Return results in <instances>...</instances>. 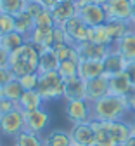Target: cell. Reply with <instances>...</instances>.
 Instances as JSON below:
<instances>
[{
  "label": "cell",
  "mask_w": 135,
  "mask_h": 146,
  "mask_svg": "<svg viewBox=\"0 0 135 146\" xmlns=\"http://www.w3.org/2000/svg\"><path fill=\"white\" fill-rule=\"evenodd\" d=\"M90 104H92V120H95V122L125 120L132 113L128 98L116 96V94H107L102 99L90 103Z\"/></svg>",
  "instance_id": "cell-1"
},
{
  "label": "cell",
  "mask_w": 135,
  "mask_h": 146,
  "mask_svg": "<svg viewBox=\"0 0 135 146\" xmlns=\"http://www.w3.org/2000/svg\"><path fill=\"white\" fill-rule=\"evenodd\" d=\"M38 59H40V49L28 40L24 45L11 54L9 68L16 78L31 75V73H38Z\"/></svg>",
  "instance_id": "cell-2"
},
{
  "label": "cell",
  "mask_w": 135,
  "mask_h": 146,
  "mask_svg": "<svg viewBox=\"0 0 135 146\" xmlns=\"http://www.w3.org/2000/svg\"><path fill=\"white\" fill-rule=\"evenodd\" d=\"M38 92L43 98L45 103L63 99L64 96V78L57 71H47V73H38Z\"/></svg>",
  "instance_id": "cell-3"
},
{
  "label": "cell",
  "mask_w": 135,
  "mask_h": 146,
  "mask_svg": "<svg viewBox=\"0 0 135 146\" xmlns=\"http://www.w3.org/2000/svg\"><path fill=\"white\" fill-rule=\"evenodd\" d=\"M76 5H78V16L82 17V21L87 26L94 28V26H101V25L107 23V16H106L104 5L85 2V0H80Z\"/></svg>",
  "instance_id": "cell-4"
},
{
  "label": "cell",
  "mask_w": 135,
  "mask_h": 146,
  "mask_svg": "<svg viewBox=\"0 0 135 146\" xmlns=\"http://www.w3.org/2000/svg\"><path fill=\"white\" fill-rule=\"evenodd\" d=\"M64 115H66V118H68V122L71 125L92 122V104L87 99H82V101H66Z\"/></svg>",
  "instance_id": "cell-5"
},
{
  "label": "cell",
  "mask_w": 135,
  "mask_h": 146,
  "mask_svg": "<svg viewBox=\"0 0 135 146\" xmlns=\"http://www.w3.org/2000/svg\"><path fill=\"white\" fill-rule=\"evenodd\" d=\"M23 131H24V113L21 110H14V111L0 117V136L16 137Z\"/></svg>",
  "instance_id": "cell-6"
},
{
  "label": "cell",
  "mask_w": 135,
  "mask_h": 146,
  "mask_svg": "<svg viewBox=\"0 0 135 146\" xmlns=\"http://www.w3.org/2000/svg\"><path fill=\"white\" fill-rule=\"evenodd\" d=\"M49 125H50V113L45 108L24 113V131H28V132L43 136Z\"/></svg>",
  "instance_id": "cell-7"
},
{
  "label": "cell",
  "mask_w": 135,
  "mask_h": 146,
  "mask_svg": "<svg viewBox=\"0 0 135 146\" xmlns=\"http://www.w3.org/2000/svg\"><path fill=\"white\" fill-rule=\"evenodd\" d=\"M107 21H130L132 0H107L104 4Z\"/></svg>",
  "instance_id": "cell-8"
},
{
  "label": "cell",
  "mask_w": 135,
  "mask_h": 146,
  "mask_svg": "<svg viewBox=\"0 0 135 146\" xmlns=\"http://www.w3.org/2000/svg\"><path fill=\"white\" fill-rule=\"evenodd\" d=\"M69 134L73 139V146H95V131L92 122L71 125Z\"/></svg>",
  "instance_id": "cell-9"
},
{
  "label": "cell",
  "mask_w": 135,
  "mask_h": 146,
  "mask_svg": "<svg viewBox=\"0 0 135 146\" xmlns=\"http://www.w3.org/2000/svg\"><path fill=\"white\" fill-rule=\"evenodd\" d=\"M76 50H78L80 61H82V59L102 61V59L107 56V52L111 50V47H106V45H101V44H95V42L85 40V42H82V44L76 45Z\"/></svg>",
  "instance_id": "cell-10"
},
{
  "label": "cell",
  "mask_w": 135,
  "mask_h": 146,
  "mask_svg": "<svg viewBox=\"0 0 135 146\" xmlns=\"http://www.w3.org/2000/svg\"><path fill=\"white\" fill-rule=\"evenodd\" d=\"M63 28L66 30V33H68V36H69L71 44H74V45H78V44L88 40L90 26H87V25L82 21L80 16H76V17H73V19H69Z\"/></svg>",
  "instance_id": "cell-11"
},
{
  "label": "cell",
  "mask_w": 135,
  "mask_h": 146,
  "mask_svg": "<svg viewBox=\"0 0 135 146\" xmlns=\"http://www.w3.org/2000/svg\"><path fill=\"white\" fill-rule=\"evenodd\" d=\"M64 101H82L87 99V82L80 77L64 80Z\"/></svg>",
  "instance_id": "cell-12"
},
{
  "label": "cell",
  "mask_w": 135,
  "mask_h": 146,
  "mask_svg": "<svg viewBox=\"0 0 135 146\" xmlns=\"http://www.w3.org/2000/svg\"><path fill=\"white\" fill-rule=\"evenodd\" d=\"M126 63H128V61L121 56V54H118L114 49H111V50L107 52V56L102 59L104 75H106L107 78H111V77H114V75H120V73L125 71Z\"/></svg>",
  "instance_id": "cell-13"
},
{
  "label": "cell",
  "mask_w": 135,
  "mask_h": 146,
  "mask_svg": "<svg viewBox=\"0 0 135 146\" xmlns=\"http://www.w3.org/2000/svg\"><path fill=\"white\" fill-rule=\"evenodd\" d=\"M50 12H52V17H54V25L55 26H64L69 19L78 16V5L74 2H59Z\"/></svg>",
  "instance_id": "cell-14"
},
{
  "label": "cell",
  "mask_w": 135,
  "mask_h": 146,
  "mask_svg": "<svg viewBox=\"0 0 135 146\" xmlns=\"http://www.w3.org/2000/svg\"><path fill=\"white\" fill-rule=\"evenodd\" d=\"M109 94V78L106 75L87 82V101L95 103Z\"/></svg>",
  "instance_id": "cell-15"
},
{
  "label": "cell",
  "mask_w": 135,
  "mask_h": 146,
  "mask_svg": "<svg viewBox=\"0 0 135 146\" xmlns=\"http://www.w3.org/2000/svg\"><path fill=\"white\" fill-rule=\"evenodd\" d=\"M28 40L35 44L38 49H52L54 47V28L35 26L28 36Z\"/></svg>",
  "instance_id": "cell-16"
},
{
  "label": "cell",
  "mask_w": 135,
  "mask_h": 146,
  "mask_svg": "<svg viewBox=\"0 0 135 146\" xmlns=\"http://www.w3.org/2000/svg\"><path fill=\"white\" fill-rule=\"evenodd\" d=\"M104 75V64L102 61H92V59H82L78 63V77L85 82L94 80Z\"/></svg>",
  "instance_id": "cell-17"
},
{
  "label": "cell",
  "mask_w": 135,
  "mask_h": 146,
  "mask_svg": "<svg viewBox=\"0 0 135 146\" xmlns=\"http://www.w3.org/2000/svg\"><path fill=\"white\" fill-rule=\"evenodd\" d=\"M132 92H135V89L132 85V82L128 80V77L125 75V71L120 75H114L109 78V94H116V96H123L128 98Z\"/></svg>",
  "instance_id": "cell-18"
},
{
  "label": "cell",
  "mask_w": 135,
  "mask_h": 146,
  "mask_svg": "<svg viewBox=\"0 0 135 146\" xmlns=\"http://www.w3.org/2000/svg\"><path fill=\"white\" fill-rule=\"evenodd\" d=\"M17 104H19V110L23 113H30V111H35V110L43 108L45 101L38 90H24V94L17 101Z\"/></svg>",
  "instance_id": "cell-19"
},
{
  "label": "cell",
  "mask_w": 135,
  "mask_h": 146,
  "mask_svg": "<svg viewBox=\"0 0 135 146\" xmlns=\"http://www.w3.org/2000/svg\"><path fill=\"white\" fill-rule=\"evenodd\" d=\"M111 49H114L118 54H121L126 61H135V33L133 31L126 33L123 38L114 42Z\"/></svg>",
  "instance_id": "cell-20"
},
{
  "label": "cell",
  "mask_w": 135,
  "mask_h": 146,
  "mask_svg": "<svg viewBox=\"0 0 135 146\" xmlns=\"http://www.w3.org/2000/svg\"><path fill=\"white\" fill-rule=\"evenodd\" d=\"M43 146H73V139L69 131L64 129H52L43 136Z\"/></svg>",
  "instance_id": "cell-21"
},
{
  "label": "cell",
  "mask_w": 135,
  "mask_h": 146,
  "mask_svg": "<svg viewBox=\"0 0 135 146\" xmlns=\"http://www.w3.org/2000/svg\"><path fill=\"white\" fill-rule=\"evenodd\" d=\"M94 131H95V146H118V143L114 141L107 122H95L92 120Z\"/></svg>",
  "instance_id": "cell-22"
},
{
  "label": "cell",
  "mask_w": 135,
  "mask_h": 146,
  "mask_svg": "<svg viewBox=\"0 0 135 146\" xmlns=\"http://www.w3.org/2000/svg\"><path fill=\"white\" fill-rule=\"evenodd\" d=\"M59 59L55 56L54 49H40V59H38V73L47 71H57Z\"/></svg>",
  "instance_id": "cell-23"
},
{
  "label": "cell",
  "mask_w": 135,
  "mask_h": 146,
  "mask_svg": "<svg viewBox=\"0 0 135 146\" xmlns=\"http://www.w3.org/2000/svg\"><path fill=\"white\" fill-rule=\"evenodd\" d=\"M107 125H109V131H111L114 141L118 143V146L125 144V143L132 137V132H130V127H128V122H126V120L107 122Z\"/></svg>",
  "instance_id": "cell-24"
},
{
  "label": "cell",
  "mask_w": 135,
  "mask_h": 146,
  "mask_svg": "<svg viewBox=\"0 0 135 146\" xmlns=\"http://www.w3.org/2000/svg\"><path fill=\"white\" fill-rule=\"evenodd\" d=\"M26 42H28L26 36L21 35V33H17L16 30L11 31V33H7V35H2V36H0V47L5 49L9 54H12L14 50H17L19 47L24 45Z\"/></svg>",
  "instance_id": "cell-25"
},
{
  "label": "cell",
  "mask_w": 135,
  "mask_h": 146,
  "mask_svg": "<svg viewBox=\"0 0 135 146\" xmlns=\"http://www.w3.org/2000/svg\"><path fill=\"white\" fill-rule=\"evenodd\" d=\"M132 21H107L106 23V28L111 35L113 42H118L120 38H123V36L126 33L132 31Z\"/></svg>",
  "instance_id": "cell-26"
},
{
  "label": "cell",
  "mask_w": 135,
  "mask_h": 146,
  "mask_svg": "<svg viewBox=\"0 0 135 146\" xmlns=\"http://www.w3.org/2000/svg\"><path fill=\"white\" fill-rule=\"evenodd\" d=\"M88 40L90 42H95V44H101V45H106V47H113V38L106 28V25H101V26H94L90 28L88 31Z\"/></svg>",
  "instance_id": "cell-27"
},
{
  "label": "cell",
  "mask_w": 135,
  "mask_h": 146,
  "mask_svg": "<svg viewBox=\"0 0 135 146\" xmlns=\"http://www.w3.org/2000/svg\"><path fill=\"white\" fill-rule=\"evenodd\" d=\"M54 50H55V56H57V59H59V63L61 61H80V56H78V50H76L74 44L55 45Z\"/></svg>",
  "instance_id": "cell-28"
},
{
  "label": "cell",
  "mask_w": 135,
  "mask_h": 146,
  "mask_svg": "<svg viewBox=\"0 0 135 146\" xmlns=\"http://www.w3.org/2000/svg\"><path fill=\"white\" fill-rule=\"evenodd\" d=\"M14 146H43V137L40 134L23 131L14 137Z\"/></svg>",
  "instance_id": "cell-29"
},
{
  "label": "cell",
  "mask_w": 135,
  "mask_h": 146,
  "mask_svg": "<svg viewBox=\"0 0 135 146\" xmlns=\"http://www.w3.org/2000/svg\"><path fill=\"white\" fill-rule=\"evenodd\" d=\"M0 90H2V96L4 98H9L12 101H19L21 96L24 94V89H23L21 82H19V78H12L9 84H5Z\"/></svg>",
  "instance_id": "cell-30"
},
{
  "label": "cell",
  "mask_w": 135,
  "mask_h": 146,
  "mask_svg": "<svg viewBox=\"0 0 135 146\" xmlns=\"http://www.w3.org/2000/svg\"><path fill=\"white\" fill-rule=\"evenodd\" d=\"M33 28H35V19L31 16H28L26 12H21V14L16 16V31L17 33L24 35L28 38L30 33L33 31Z\"/></svg>",
  "instance_id": "cell-31"
},
{
  "label": "cell",
  "mask_w": 135,
  "mask_h": 146,
  "mask_svg": "<svg viewBox=\"0 0 135 146\" xmlns=\"http://www.w3.org/2000/svg\"><path fill=\"white\" fill-rule=\"evenodd\" d=\"M24 0H0V11L5 12V14H11V16H17L24 12Z\"/></svg>",
  "instance_id": "cell-32"
},
{
  "label": "cell",
  "mask_w": 135,
  "mask_h": 146,
  "mask_svg": "<svg viewBox=\"0 0 135 146\" xmlns=\"http://www.w3.org/2000/svg\"><path fill=\"white\" fill-rule=\"evenodd\" d=\"M78 63L80 61H61L59 68H57V73H59L64 80L78 77Z\"/></svg>",
  "instance_id": "cell-33"
},
{
  "label": "cell",
  "mask_w": 135,
  "mask_h": 146,
  "mask_svg": "<svg viewBox=\"0 0 135 146\" xmlns=\"http://www.w3.org/2000/svg\"><path fill=\"white\" fill-rule=\"evenodd\" d=\"M16 30V17L5 12H0V36Z\"/></svg>",
  "instance_id": "cell-34"
},
{
  "label": "cell",
  "mask_w": 135,
  "mask_h": 146,
  "mask_svg": "<svg viewBox=\"0 0 135 146\" xmlns=\"http://www.w3.org/2000/svg\"><path fill=\"white\" fill-rule=\"evenodd\" d=\"M38 80H40V75H38V73H31V75L19 77V82H21L24 90H36L38 89Z\"/></svg>",
  "instance_id": "cell-35"
},
{
  "label": "cell",
  "mask_w": 135,
  "mask_h": 146,
  "mask_svg": "<svg viewBox=\"0 0 135 146\" xmlns=\"http://www.w3.org/2000/svg\"><path fill=\"white\" fill-rule=\"evenodd\" d=\"M61 44H71V40H69V36L63 26H54V47L61 45Z\"/></svg>",
  "instance_id": "cell-36"
},
{
  "label": "cell",
  "mask_w": 135,
  "mask_h": 146,
  "mask_svg": "<svg viewBox=\"0 0 135 146\" xmlns=\"http://www.w3.org/2000/svg\"><path fill=\"white\" fill-rule=\"evenodd\" d=\"M14 110H19V104H17V101H12V99H9V98H0V117L2 115H7V113H11V111H14Z\"/></svg>",
  "instance_id": "cell-37"
},
{
  "label": "cell",
  "mask_w": 135,
  "mask_h": 146,
  "mask_svg": "<svg viewBox=\"0 0 135 146\" xmlns=\"http://www.w3.org/2000/svg\"><path fill=\"white\" fill-rule=\"evenodd\" d=\"M35 26H45V28H54V17L50 11H43L40 16L35 19Z\"/></svg>",
  "instance_id": "cell-38"
},
{
  "label": "cell",
  "mask_w": 135,
  "mask_h": 146,
  "mask_svg": "<svg viewBox=\"0 0 135 146\" xmlns=\"http://www.w3.org/2000/svg\"><path fill=\"white\" fill-rule=\"evenodd\" d=\"M43 11H47V9H43L40 4L36 2V0H33V2H28V4H26V7H24V12H26L28 16H31L33 19H36V17L40 16Z\"/></svg>",
  "instance_id": "cell-39"
},
{
  "label": "cell",
  "mask_w": 135,
  "mask_h": 146,
  "mask_svg": "<svg viewBox=\"0 0 135 146\" xmlns=\"http://www.w3.org/2000/svg\"><path fill=\"white\" fill-rule=\"evenodd\" d=\"M14 77V73L11 71V68H0V89H2L5 84H9Z\"/></svg>",
  "instance_id": "cell-40"
},
{
  "label": "cell",
  "mask_w": 135,
  "mask_h": 146,
  "mask_svg": "<svg viewBox=\"0 0 135 146\" xmlns=\"http://www.w3.org/2000/svg\"><path fill=\"white\" fill-rule=\"evenodd\" d=\"M125 75L128 77V80L132 82V85H133V89H135V61H128V63H126Z\"/></svg>",
  "instance_id": "cell-41"
},
{
  "label": "cell",
  "mask_w": 135,
  "mask_h": 146,
  "mask_svg": "<svg viewBox=\"0 0 135 146\" xmlns=\"http://www.w3.org/2000/svg\"><path fill=\"white\" fill-rule=\"evenodd\" d=\"M9 61H11V54L0 47V68H9Z\"/></svg>",
  "instance_id": "cell-42"
},
{
  "label": "cell",
  "mask_w": 135,
  "mask_h": 146,
  "mask_svg": "<svg viewBox=\"0 0 135 146\" xmlns=\"http://www.w3.org/2000/svg\"><path fill=\"white\" fill-rule=\"evenodd\" d=\"M36 2L40 4L43 9H47V11H52V9L57 5V4L61 2V0H36Z\"/></svg>",
  "instance_id": "cell-43"
},
{
  "label": "cell",
  "mask_w": 135,
  "mask_h": 146,
  "mask_svg": "<svg viewBox=\"0 0 135 146\" xmlns=\"http://www.w3.org/2000/svg\"><path fill=\"white\" fill-rule=\"evenodd\" d=\"M126 122H128V127H130V132H132V137H135V113H130L126 118H125Z\"/></svg>",
  "instance_id": "cell-44"
},
{
  "label": "cell",
  "mask_w": 135,
  "mask_h": 146,
  "mask_svg": "<svg viewBox=\"0 0 135 146\" xmlns=\"http://www.w3.org/2000/svg\"><path fill=\"white\" fill-rule=\"evenodd\" d=\"M128 104H130V111L135 113V92H132L128 96Z\"/></svg>",
  "instance_id": "cell-45"
},
{
  "label": "cell",
  "mask_w": 135,
  "mask_h": 146,
  "mask_svg": "<svg viewBox=\"0 0 135 146\" xmlns=\"http://www.w3.org/2000/svg\"><path fill=\"white\" fill-rule=\"evenodd\" d=\"M132 25H135V2H132V16H130Z\"/></svg>",
  "instance_id": "cell-46"
},
{
  "label": "cell",
  "mask_w": 135,
  "mask_h": 146,
  "mask_svg": "<svg viewBox=\"0 0 135 146\" xmlns=\"http://www.w3.org/2000/svg\"><path fill=\"white\" fill-rule=\"evenodd\" d=\"M121 146H135V137H130L125 144H121Z\"/></svg>",
  "instance_id": "cell-47"
},
{
  "label": "cell",
  "mask_w": 135,
  "mask_h": 146,
  "mask_svg": "<svg viewBox=\"0 0 135 146\" xmlns=\"http://www.w3.org/2000/svg\"><path fill=\"white\" fill-rule=\"evenodd\" d=\"M85 2H92V4H101V5H104L107 0H85Z\"/></svg>",
  "instance_id": "cell-48"
},
{
  "label": "cell",
  "mask_w": 135,
  "mask_h": 146,
  "mask_svg": "<svg viewBox=\"0 0 135 146\" xmlns=\"http://www.w3.org/2000/svg\"><path fill=\"white\" fill-rule=\"evenodd\" d=\"M61 2H74V4H78L80 0H61Z\"/></svg>",
  "instance_id": "cell-49"
},
{
  "label": "cell",
  "mask_w": 135,
  "mask_h": 146,
  "mask_svg": "<svg viewBox=\"0 0 135 146\" xmlns=\"http://www.w3.org/2000/svg\"><path fill=\"white\" fill-rule=\"evenodd\" d=\"M132 31H133V33H135V25H133V26H132Z\"/></svg>",
  "instance_id": "cell-50"
},
{
  "label": "cell",
  "mask_w": 135,
  "mask_h": 146,
  "mask_svg": "<svg viewBox=\"0 0 135 146\" xmlns=\"http://www.w3.org/2000/svg\"><path fill=\"white\" fill-rule=\"evenodd\" d=\"M28 2H33V0H24V4H28Z\"/></svg>",
  "instance_id": "cell-51"
},
{
  "label": "cell",
  "mask_w": 135,
  "mask_h": 146,
  "mask_svg": "<svg viewBox=\"0 0 135 146\" xmlns=\"http://www.w3.org/2000/svg\"><path fill=\"white\" fill-rule=\"evenodd\" d=\"M0 146H2V137H0Z\"/></svg>",
  "instance_id": "cell-52"
},
{
  "label": "cell",
  "mask_w": 135,
  "mask_h": 146,
  "mask_svg": "<svg viewBox=\"0 0 135 146\" xmlns=\"http://www.w3.org/2000/svg\"><path fill=\"white\" fill-rule=\"evenodd\" d=\"M0 98H2V90H0Z\"/></svg>",
  "instance_id": "cell-53"
},
{
  "label": "cell",
  "mask_w": 135,
  "mask_h": 146,
  "mask_svg": "<svg viewBox=\"0 0 135 146\" xmlns=\"http://www.w3.org/2000/svg\"><path fill=\"white\" fill-rule=\"evenodd\" d=\"M132 2H135V0H132Z\"/></svg>",
  "instance_id": "cell-54"
},
{
  "label": "cell",
  "mask_w": 135,
  "mask_h": 146,
  "mask_svg": "<svg viewBox=\"0 0 135 146\" xmlns=\"http://www.w3.org/2000/svg\"><path fill=\"white\" fill-rule=\"evenodd\" d=\"M0 12H2V11H0Z\"/></svg>",
  "instance_id": "cell-55"
}]
</instances>
